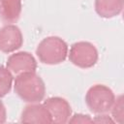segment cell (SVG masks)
Returning <instances> with one entry per match:
<instances>
[{"mask_svg": "<svg viewBox=\"0 0 124 124\" xmlns=\"http://www.w3.org/2000/svg\"><path fill=\"white\" fill-rule=\"evenodd\" d=\"M115 100L113 91L105 84H94L85 94V104L95 114L108 113Z\"/></svg>", "mask_w": 124, "mask_h": 124, "instance_id": "3", "label": "cell"}, {"mask_svg": "<svg viewBox=\"0 0 124 124\" xmlns=\"http://www.w3.org/2000/svg\"><path fill=\"white\" fill-rule=\"evenodd\" d=\"M7 120V110L2 101H0V123H5Z\"/></svg>", "mask_w": 124, "mask_h": 124, "instance_id": "15", "label": "cell"}, {"mask_svg": "<svg viewBox=\"0 0 124 124\" xmlns=\"http://www.w3.org/2000/svg\"><path fill=\"white\" fill-rule=\"evenodd\" d=\"M14 84V78L12 72L2 65H0V98L6 96L12 89Z\"/></svg>", "mask_w": 124, "mask_h": 124, "instance_id": "11", "label": "cell"}, {"mask_svg": "<svg viewBox=\"0 0 124 124\" xmlns=\"http://www.w3.org/2000/svg\"><path fill=\"white\" fill-rule=\"evenodd\" d=\"M124 0H95L94 8L97 15L103 18H112L121 14Z\"/></svg>", "mask_w": 124, "mask_h": 124, "instance_id": "9", "label": "cell"}, {"mask_svg": "<svg viewBox=\"0 0 124 124\" xmlns=\"http://www.w3.org/2000/svg\"><path fill=\"white\" fill-rule=\"evenodd\" d=\"M93 122H96V123H114V121L111 118V116L107 115L106 113L97 114L93 118Z\"/></svg>", "mask_w": 124, "mask_h": 124, "instance_id": "14", "label": "cell"}, {"mask_svg": "<svg viewBox=\"0 0 124 124\" xmlns=\"http://www.w3.org/2000/svg\"><path fill=\"white\" fill-rule=\"evenodd\" d=\"M23 44L20 29L15 24H6L0 28V51L12 53L19 49Z\"/></svg>", "mask_w": 124, "mask_h": 124, "instance_id": "5", "label": "cell"}, {"mask_svg": "<svg viewBox=\"0 0 124 124\" xmlns=\"http://www.w3.org/2000/svg\"><path fill=\"white\" fill-rule=\"evenodd\" d=\"M6 67L12 72V74L15 75L27 72H36L37 61L30 52L17 51L14 52L8 57Z\"/></svg>", "mask_w": 124, "mask_h": 124, "instance_id": "7", "label": "cell"}, {"mask_svg": "<svg viewBox=\"0 0 124 124\" xmlns=\"http://www.w3.org/2000/svg\"><path fill=\"white\" fill-rule=\"evenodd\" d=\"M20 121L22 123L49 124L51 123V117L44 104L30 103L23 108Z\"/></svg>", "mask_w": 124, "mask_h": 124, "instance_id": "8", "label": "cell"}, {"mask_svg": "<svg viewBox=\"0 0 124 124\" xmlns=\"http://www.w3.org/2000/svg\"><path fill=\"white\" fill-rule=\"evenodd\" d=\"M67 43L57 36H48L43 39L36 48V54L43 64L57 65L64 62L68 56Z\"/></svg>", "mask_w": 124, "mask_h": 124, "instance_id": "2", "label": "cell"}, {"mask_svg": "<svg viewBox=\"0 0 124 124\" xmlns=\"http://www.w3.org/2000/svg\"><path fill=\"white\" fill-rule=\"evenodd\" d=\"M21 0H0V18L7 23H15L21 14Z\"/></svg>", "mask_w": 124, "mask_h": 124, "instance_id": "10", "label": "cell"}, {"mask_svg": "<svg viewBox=\"0 0 124 124\" xmlns=\"http://www.w3.org/2000/svg\"><path fill=\"white\" fill-rule=\"evenodd\" d=\"M124 106H123V97L122 95L115 97L114 103L110 108V112H111V118L113 119L114 123H122L123 121V116H124V109H123Z\"/></svg>", "mask_w": 124, "mask_h": 124, "instance_id": "12", "label": "cell"}, {"mask_svg": "<svg viewBox=\"0 0 124 124\" xmlns=\"http://www.w3.org/2000/svg\"><path fill=\"white\" fill-rule=\"evenodd\" d=\"M68 58L72 64L81 69H89L96 65L99 54L96 46L89 42H77L68 51Z\"/></svg>", "mask_w": 124, "mask_h": 124, "instance_id": "4", "label": "cell"}, {"mask_svg": "<svg viewBox=\"0 0 124 124\" xmlns=\"http://www.w3.org/2000/svg\"><path fill=\"white\" fill-rule=\"evenodd\" d=\"M16 94L26 103H40L46 96V85L36 72H27L16 75L14 79Z\"/></svg>", "mask_w": 124, "mask_h": 124, "instance_id": "1", "label": "cell"}, {"mask_svg": "<svg viewBox=\"0 0 124 124\" xmlns=\"http://www.w3.org/2000/svg\"><path fill=\"white\" fill-rule=\"evenodd\" d=\"M43 104L50 114L51 123L64 124L72 116V108L69 102L62 97H49Z\"/></svg>", "mask_w": 124, "mask_h": 124, "instance_id": "6", "label": "cell"}, {"mask_svg": "<svg viewBox=\"0 0 124 124\" xmlns=\"http://www.w3.org/2000/svg\"><path fill=\"white\" fill-rule=\"evenodd\" d=\"M69 123H93V118H91L88 114L76 113L70 117Z\"/></svg>", "mask_w": 124, "mask_h": 124, "instance_id": "13", "label": "cell"}]
</instances>
